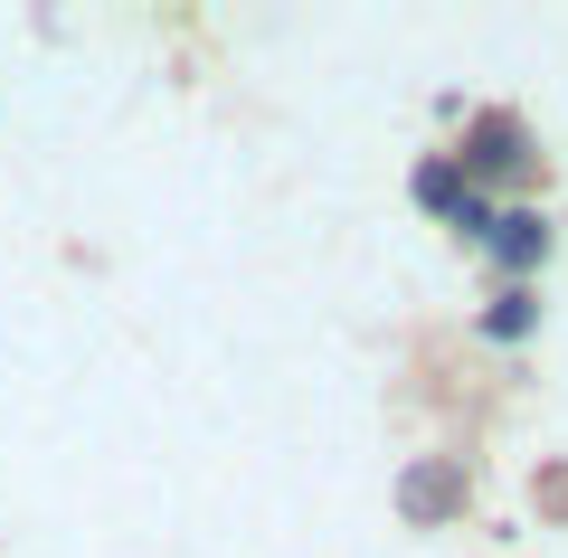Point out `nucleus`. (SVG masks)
I'll use <instances>...</instances> for the list:
<instances>
[{
    "instance_id": "obj_1",
    "label": "nucleus",
    "mask_w": 568,
    "mask_h": 558,
    "mask_svg": "<svg viewBox=\"0 0 568 558\" xmlns=\"http://www.w3.org/2000/svg\"><path fill=\"white\" fill-rule=\"evenodd\" d=\"M484 246H493V256L511 265V275H521V265H540V256H549V219L511 209V219H493V227H484Z\"/></svg>"
},
{
    "instance_id": "obj_2",
    "label": "nucleus",
    "mask_w": 568,
    "mask_h": 558,
    "mask_svg": "<svg viewBox=\"0 0 568 558\" xmlns=\"http://www.w3.org/2000/svg\"><path fill=\"white\" fill-rule=\"evenodd\" d=\"M474 171H521V123H511V114H484V123H474L465 180H474Z\"/></svg>"
},
{
    "instance_id": "obj_3",
    "label": "nucleus",
    "mask_w": 568,
    "mask_h": 558,
    "mask_svg": "<svg viewBox=\"0 0 568 558\" xmlns=\"http://www.w3.org/2000/svg\"><path fill=\"white\" fill-rule=\"evenodd\" d=\"M417 200H426V209H446V219H465V200H474V180L455 171V161H426V171H417Z\"/></svg>"
},
{
    "instance_id": "obj_4",
    "label": "nucleus",
    "mask_w": 568,
    "mask_h": 558,
    "mask_svg": "<svg viewBox=\"0 0 568 558\" xmlns=\"http://www.w3.org/2000/svg\"><path fill=\"white\" fill-rule=\"evenodd\" d=\"M530 332V294H503L493 303V341H521Z\"/></svg>"
},
{
    "instance_id": "obj_5",
    "label": "nucleus",
    "mask_w": 568,
    "mask_h": 558,
    "mask_svg": "<svg viewBox=\"0 0 568 558\" xmlns=\"http://www.w3.org/2000/svg\"><path fill=\"white\" fill-rule=\"evenodd\" d=\"M446 501H455L446 474H417V483H407V511H446Z\"/></svg>"
}]
</instances>
